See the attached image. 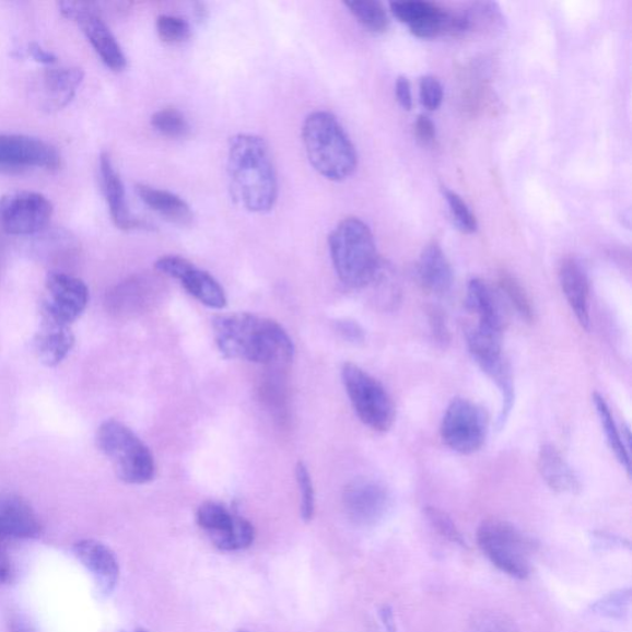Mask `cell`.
Listing matches in <instances>:
<instances>
[{"label": "cell", "instance_id": "12", "mask_svg": "<svg viewBox=\"0 0 632 632\" xmlns=\"http://www.w3.org/2000/svg\"><path fill=\"white\" fill-rule=\"evenodd\" d=\"M59 8L65 17L79 24L94 51L109 70L120 72L127 69V55L110 27L103 21L97 5L91 2L65 0Z\"/></svg>", "mask_w": 632, "mask_h": 632}, {"label": "cell", "instance_id": "23", "mask_svg": "<svg viewBox=\"0 0 632 632\" xmlns=\"http://www.w3.org/2000/svg\"><path fill=\"white\" fill-rule=\"evenodd\" d=\"M560 283L571 311L583 329H590L589 280L580 261L567 258L560 267Z\"/></svg>", "mask_w": 632, "mask_h": 632}, {"label": "cell", "instance_id": "50", "mask_svg": "<svg viewBox=\"0 0 632 632\" xmlns=\"http://www.w3.org/2000/svg\"><path fill=\"white\" fill-rule=\"evenodd\" d=\"M121 632H126V631H121ZM136 632H149L148 630H143V629H139Z\"/></svg>", "mask_w": 632, "mask_h": 632}, {"label": "cell", "instance_id": "37", "mask_svg": "<svg viewBox=\"0 0 632 632\" xmlns=\"http://www.w3.org/2000/svg\"><path fill=\"white\" fill-rule=\"evenodd\" d=\"M468 632H519V630L515 622L502 612L483 611L469 622Z\"/></svg>", "mask_w": 632, "mask_h": 632}, {"label": "cell", "instance_id": "51", "mask_svg": "<svg viewBox=\"0 0 632 632\" xmlns=\"http://www.w3.org/2000/svg\"><path fill=\"white\" fill-rule=\"evenodd\" d=\"M237 632H250V631H246V630H241V631H237Z\"/></svg>", "mask_w": 632, "mask_h": 632}, {"label": "cell", "instance_id": "1", "mask_svg": "<svg viewBox=\"0 0 632 632\" xmlns=\"http://www.w3.org/2000/svg\"><path fill=\"white\" fill-rule=\"evenodd\" d=\"M226 172L230 191L238 206L254 214L273 210L280 184L270 147L262 137L238 132L230 138Z\"/></svg>", "mask_w": 632, "mask_h": 632}, {"label": "cell", "instance_id": "43", "mask_svg": "<svg viewBox=\"0 0 632 632\" xmlns=\"http://www.w3.org/2000/svg\"><path fill=\"white\" fill-rule=\"evenodd\" d=\"M27 52L36 62L46 67L56 66V63L59 62V59H57V56L54 52L45 49V47L35 42L27 45Z\"/></svg>", "mask_w": 632, "mask_h": 632}, {"label": "cell", "instance_id": "3", "mask_svg": "<svg viewBox=\"0 0 632 632\" xmlns=\"http://www.w3.org/2000/svg\"><path fill=\"white\" fill-rule=\"evenodd\" d=\"M302 140L309 164L324 178L343 182L356 172V148L331 112L315 110L306 115Z\"/></svg>", "mask_w": 632, "mask_h": 632}, {"label": "cell", "instance_id": "18", "mask_svg": "<svg viewBox=\"0 0 632 632\" xmlns=\"http://www.w3.org/2000/svg\"><path fill=\"white\" fill-rule=\"evenodd\" d=\"M45 283L50 301H44V304L56 318L71 325L87 309L90 290L82 280L61 271H50Z\"/></svg>", "mask_w": 632, "mask_h": 632}, {"label": "cell", "instance_id": "21", "mask_svg": "<svg viewBox=\"0 0 632 632\" xmlns=\"http://www.w3.org/2000/svg\"><path fill=\"white\" fill-rule=\"evenodd\" d=\"M40 330L35 338V350L38 360L47 367L59 366L69 356L74 347V335L71 325L67 324L42 304Z\"/></svg>", "mask_w": 632, "mask_h": 632}, {"label": "cell", "instance_id": "44", "mask_svg": "<svg viewBox=\"0 0 632 632\" xmlns=\"http://www.w3.org/2000/svg\"><path fill=\"white\" fill-rule=\"evenodd\" d=\"M339 331L344 338L353 342L362 341L365 338V332H363L360 325L353 321H340Z\"/></svg>", "mask_w": 632, "mask_h": 632}, {"label": "cell", "instance_id": "13", "mask_svg": "<svg viewBox=\"0 0 632 632\" xmlns=\"http://www.w3.org/2000/svg\"><path fill=\"white\" fill-rule=\"evenodd\" d=\"M196 516L199 528L220 551H243L255 541L254 525L223 504L206 502L198 507Z\"/></svg>", "mask_w": 632, "mask_h": 632}, {"label": "cell", "instance_id": "15", "mask_svg": "<svg viewBox=\"0 0 632 632\" xmlns=\"http://www.w3.org/2000/svg\"><path fill=\"white\" fill-rule=\"evenodd\" d=\"M342 505L353 525L372 528L386 518L391 496L385 484L371 478H358L344 487Z\"/></svg>", "mask_w": 632, "mask_h": 632}, {"label": "cell", "instance_id": "19", "mask_svg": "<svg viewBox=\"0 0 632 632\" xmlns=\"http://www.w3.org/2000/svg\"><path fill=\"white\" fill-rule=\"evenodd\" d=\"M84 80L80 67H46L36 84V100L47 112L60 110L69 105Z\"/></svg>", "mask_w": 632, "mask_h": 632}, {"label": "cell", "instance_id": "31", "mask_svg": "<svg viewBox=\"0 0 632 632\" xmlns=\"http://www.w3.org/2000/svg\"><path fill=\"white\" fill-rule=\"evenodd\" d=\"M151 127L162 137L169 139H185L189 136L190 124L186 115L178 109H161L152 115Z\"/></svg>", "mask_w": 632, "mask_h": 632}, {"label": "cell", "instance_id": "10", "mask_svg": "<svg viewBox=\"0 0 632 632\" xmlns=\"http://www.w3.org/2000/svg\"><path fill=\"white\" fill-rule=\"evenodd\" d=\"M52 214L51 200L37 191L16 190L0 197V229L8 235L42 234Z\"/></svg>", "mask_w": 632, "mask_h": 632}, {"label": "cell", "instance_id": "28", "mask_svg": "<svg viewBox=\"0 0 632 632\" xmlns=\"http://www.w3.org/2000/svg\"><path fill=\"white\" fill-rule=\"evenodd\" d=\"M466 306L477 316L476 328L503 332V321L490 286L473 279L467 284Z\"/></svg>", "mask_w": 632, "mask_h": 632}, {"label": "cell", "instance_id": "6", "mask_svg": "<svg viewBox=\"0 0 632 632\" xmlns=\"http://www.w3.org/2000/svg\"><path fill=\"white\" fill-rule=\"evenodd\" d=\"M477 542L484 557L501 572L515 580L531 574V545L511 523L491 519L480 525Z\"/></svg>", "mask_w": 632, "mask_h": 632}, {"label": "cell", "instance_id": "4", "mask_svg": "<svg viewBox=\"0 0 632 632\" xmlns=\"http://www.w3.org/2000/svg\"><path fill=\"white\" fill-rule=\"evenodd\" d=\"M331 261L342 284L365 289L381 273L375 236L363 220L350 216L331 230L328 237Z\"/></svg>", "mask_w": 632, "mask_h": 632}, {"label": "cell", "instance_id": "29", "mask_svg": "<svg viewBox=\"0 0 632 632\" xmlns=\"http://www.w3.org/2000/svg\"><path fill=\"white\" fill-rule=\"evenodd\" d=\"M593 403H595L597 409V414L611 452L615 453L621 466L625 467L627 471L631 473L630 447L627 445L624 437H621L606 399L599 393H595L593 395Z\"/></svg>", "mask_w": 632, "mask_h": 632}, {"label": "cell", "instance_id": "39", "mask_svg": "<svg viewBox=\"0 0 632 632\" xmlns=\"http://www.w3.org/2000/svg\"><path fill=\"white\" fill-rule=\"evenodd\" d=\"M420 102L428 110L434 112L442 107L444 102L443 84L434 75L421 77L419 84Z\"/></svg>", "mask_w": 632, "mask_h": 632}, {"label": "cell", "instance_id": "34", "mask_svg": "<svg viewBox=\"0 0 632 632\" xmlns=\"http://www.w3.org/2000/svg\"><path fill=\"white\" fill-rule=\"evenodd\" d=\"M631 605V589L624 588L610 593L600 598L592 606V611L596 616L608 619H622L628 616Z\"/></svg>", "mask_w": 632, "mask_h": 632}, {"label": "cell", "instance_id": "47", "mask_svg": "<svg viewBox=\"0 0 632 632\" xmlns=\"http://www.w3.org/2000/svg\"><path fill=\"white\" fill-rule=\"evenodd\" d=\"M431 324H433L434 332H436V337L442 339L443 341L446 340V324H444V318L442 314L433 313L431 316Z\"/></svg>", "mask_w": 632, "mask_h": 632}, {"label": "cell", "instance_id": "26", "mask_svg": "<svg viewBox=\"0 0 632 632\" xmlns=\"http://www.w3.org/2000/svg\"><path fill=\"white\" fill-rule=\"evenodd\" d=\"M136 194L143 204L156 212L167 222L178 226H189L195 222V214L184 198L172 191L139 184Z\"/></svg>", "mask_w": 632, "mask_h": 632}, {"label": "cell", "instance_id": "40", "mask_svg": "<svg viewBox=\"0 0 632 632\" xmlns=\"http://www.w3.org/2000/svg\"><path fill=\"white\" fill-rule=\"evenodd\" d=\"M416 133L421 145L433 147L436 141V127L425 114H420L416 121Z\"/></svg>", "mask_w": 632, "mask_h": 632}, {"label": "cell", "instance_id": "33", "mask_svg": "<svg viewBox=\"0 0 632 632\" xmlns=\"http://www.w3.org/2000/svg\"><path fill=\"white\" fill-rule=\"evenodd\" d=\"M156 31L161 40L171 45L188 42L194 33L187 19L169 14L157 16Z\"/></svg>", "mask_w": 632, "mask_h": 632}, {"label": "cell", "instance_id": "22", "mask_svg": "<svg viewBox=\"0 0 632 632\" xmlns=\"http://www.w3.org/2000/svg\"><path fill=\"white\" fill-rule=\"evenodd\" d=\"M43 532L34 507L22 496L0 493V539L33 540Z\"/></svg>", "mask_w": 632, "mask_h": 632}, {"label": "cell", "instance_id": "17", "mask_svg": "<svg viewBox=\"0 0 632 632\" xmlns=\"http://www.w3.org/2000/svg\"><path fill=\"white\" fill-rule=\"evenodd\" d=\"M73 554L91 574L94 593L100 599L109 598L117 589L120 566L117 554L109 546L94 539L77 541Z\"/></svg>", "mask_w": 632, "mask_h": 632}, {"label": "cell", "instance_id": "45", "mask_svg": "<svg viewBox=\"0 0 632 632\" xmlns=\"http://www.w3.org/2000/svg\"><path fill=\"white\" fill-rule=\"evenodd\" d=\"M379 620L383 632H398L395 615L390 607H383L379 610Z\"/></svg>", "mask_w": 632, "mask_h": 632}, {"label": "cell", "instance_id": "5", "mask_svg": "<svg viewBox=\"0 0 632 632\" xmlns=\"http://www.w3.org/2000/svg\"><path fill=\"white\" fill-rule=\"evenodd\" d=\"M101 453L109 459L119 480L128 484H147L156 477V463L151 449L126 424L107 420L95 435Z\"/></svg>", "mask_w": 632, "mask_h": 632}, {"label": "cell", "instance_id": "30", "mask_svg": "<svg viewBox=\"0 0 632 632\" xmlns=\"http://www.w3.org/2000/svg\"><path fill=\"white\" fill-rule=\"evenodd\" d=\"M344 5L367 32L379 35L388 31L389 17L386 8L377 0H347Z\"/></svg>", "mask_w": 632, "mask_h": 632}, {"label": "cell", "instance_id": "49", "mask_svg": "<svg viewBox=\"0 0 632 632\" xmlns=\"http://www.w3.org/2000/svg\"><path fill=\"white\" fill-rule=\"evenodd\" d=\"M2 266H3V257H2V250H0V274H2Z\"/></svg>", "mask_w": 632, "mask_h": 632}, {"label": "cell", "instance_id": "8", "mask_svg": "<svg viewBox=\"0 0 632 632\" xmlns=\"http://www.w3.org/2000/svg\"><path fill=\"white\" fill-rule=\"evenodd\" d=\"M466 337L475 362L500 389L502 408L498 421L506 423L515 405V390L511 368L503 358V333L472 328L467 331Z\"/></svg>", "mask_w": 632, "mask_h": 632}, {"label": "cell", "instance_id": "46", "mask_svg": "<svg viewBox=\"0 0 632 632\" xmlns=\"http://www.w3.org/2000/svg\"><path fill=\"white\" fill-rule=\"evenodd\" d=\"M9 629L11 632H37L32 622L23 616H13L9 620Z\"/></svg>", "mask_w": 632, "mask_h": 632}, {"label": "cell", "instance_id": "24", "mask_svg": "<svg viewBox=\"0 0 632 632\" xmlns=\"http://www.w3.org/2000/svg\"><path fill=\"white\" fill-rule=\"evenodd\" d=\"M417 274L421 285L431 293L444 295L453 289V267L436 242L426 245L420 254Z\"/></svg>", "mask_w": 632, "mask_h": 632}, {"label": "cell", "instance_id": "9", "mask_svg": "<svg viewBox=\"0 0 632 632\" xmlns=\"http://www.w3.org/2000/svg\"><path fill=\"white\" fill-rule=\"evenodd\" d=\"M390 12L419 38L463 34L472 26L471 17L454 14L425 0H393Z\"/></svg>", "mask_w": 632, "mask_h": 632}, {"label": "cell", "instance_id": "14", "mask_svg": "<svg viewBox=\"0 0 632 632\" xmlns=\"http://www.w3.org/2000/svg\"><path fill=\"white\" fill-rule=\"evenodd\" d=\"M60 165V153L51 143L23 133H0V174L52 171Z\"/></svg>", "mask_w": 632, "mask_h": 632}, {"label": "cell", "instance_id": "2", "mask_svg": "<svg viewBox=\"0 0 632 632\" xmlns=\"http://www.w3.org/2000/svg\"><path fill=\"white\" fill-rule=\"evenodd\" d=\"M213 329L216 347L225 359L279 367L293 360V340L272 319L251 313L220 315Z\"/></svg>", "mask_w": 632, "mask_h": 632}, {"label": "cell", "instance_id": "41", "mask_svg": "<svg viewBox=\"0 0 632 632\" xmlns=\"http://www.w3.org/2000/svg\"><path fill=\"white\" fill-rule=\"evenodd\" d=\"M7 540L0 539V586H9L15 581L16 570L8 552Z\"/></svg>", "mask_w": 632, "mask_h": 632}, {"label": "cell", "instance_id": "38", "mask_svg": "<svg viewBox=\"0 0 632 632\" xmlns=\"http://www.w3.org/2000/svg\"><path fill=\"white\" fill-rule=\"evenodd\" d=\"M295 477L301 493V516L305 523H309L315 514V492L309 469L304 463L296 465Z\"/></svg>", "mask_w": 632, "mask_h": 632}, {"label": "cell", "instance_id": "36", "mask_svg": "<svg viewBox=\"0 0 632 632\" xmlns=\"http://www.w3.org/2000/svg\"><path fill=\"white\" fill-rule=\"evenodd\" d=\"M426 518L431 526L442 535L447 541L459 546V548L467 549L465 536L457 528L455 522L443 511L434 506H428L425 510Z\"/></svg>", "mask_w": 632, "mask_h": 632}, {"label": "cell", "instance_id": "35", "mask_svg": "<svg viewBox=\"0 0 632 632\" xmlns=\"http://www.w3.org/2000/svg\"><path fill=\"white\" fill-rule=\"evenodd\" d=\"M442 191L457 227L465 234H475L478 229L477 219L463 197L446 187H443Z\"/></svg>", "mask_w": 632, "mask_h": 632}, {"label": "cell", "instance_id": "16", "mask_svg": "<svg viewBox=\"0 0 632 632\" xmlns=\"http://www.w3.org/2000/svg\"><path fill=\"white\" fill-rule=\"evenodd\" d=\"M155 268L160 273L178 281L194 299L208 308H225L227 299L222 284L187 258L177 255L162 256L156 261Z\"/></svg>", "mask_w": 632, "mask_h": 632}, {"label": "cell", "instance_id": "25", "mask_svg": "<svg viewBox=\"0 0 632 632\" xmlns=\"http://www.w3.org/2000/svg\"><path fill=\"white\" fill-rule=\"evenodd\" d=\"M539 472L551 491L559 494H576L581 481L567 459L551 444L541 446L538 457Z\"/></svg>", "mask_w": 632, "mask_h": 632}, {"label": "cell", "instance_id": "48", "mask_svg": "<svg viewBox=\"0 0 632 632\" xmlns=\"http://www.w3.org/2000/svg\"><path fill=\"white\" fill-rule=\"evenodd\" d=\"M596 543L600 546V548H609V549L616 548V546H619V548H624L625 545L624 542H622L621 539L605 534L597 535Z\"/></svg>", "mask_w": 632, "mask_h": 632}, {"label": "cell", "instance_id": "42", "mask_svg": "<svg viewBox=\"0 0 632 632\" xmlns=\"http://www.w3.org/2000/svg\"><path fill=\"white\" fill-rule=\"evenodd\" d=\"M396 97L400 107L406 110L413 108V92L407 77L400 75L396 82Z\"/></svg>", "mask_w": 632, "mask_h": 632}, {"label": "cell", "instance_id": "7", "mask_svg": "<svg viewBox=\"0 0 632 632\" xmlns=\"http://www.w3.org/2000/svg\"><path fill=\"white\" fill-rule=\"evenodd\" d=\"M341 378L362 423L377 433H386L395 423L396 408L385 386L351 362L342 366Z\"/></svg>", "mask_w": 632, "mask_h": 632}, {"label": "cell", "instance_id": "11", "mask_svg": "<svg viewBox=\"0 0 632 632\" xmlns=\"http://www.w3.org/2000/svg\"><path fill=\"white\" fill-rule=\"evenodd\" d=\"M488 434V418L481 407L465 398L448 405L442 421L443 442L453 452L471 455L481 449Z\"/></svg>", "mask_w": 632, "mask_h": 632}, {"label": "cell", "instance_id": "27", "mask_svg": "<svg viewBox=\"0 0 632 632\" xmlns=\"http://www.w3.org/2000/svg\"><path fill=\"white\" fill-rule=\"evenodd\" d=\"M161 285L149 276L131 277L108 294V304L117 313H136L152 303Z\"/></svg>", "mask_w": 632, "mask_h": 632}, {"label": "cell", "instance_id": "20", "mask_svg": "<svg viewBox=\"0 0 632 632\" xmlns=\"http://www.w3.org/2000/svg\"><path fill=\"white\" fill-rule=\"evenodd\" d=\"M100 179L105 200L109 208L115 225L122 230H145L152 225L136 215L129 208L126 186L115 167L109 152H102L100 156Z\"/></svg>", "mask_w": 632, "mask_h": 632}, {"label": "cell", "instance_id": "32", "mask_svg": "<svg viewBox=\"0 0 632 632\" xmlns=\"http://www.w3.org/2000/svg\"><path fill=\"white\" fill-rule=\"evenodd\" d=\"M500 286L507 303L512 305L515 313L526 323H531L535 318V312L529 296L526 295L518 281L510 274H503L500 280Z\"/></svg>", "mask_w": 632, "mask_h": 632}]
</instances>
